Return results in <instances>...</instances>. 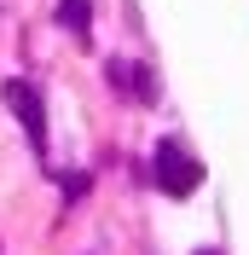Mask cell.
I'll use <instances>...</instances> for the list:
<instances>
[{
    "label": "cell",
    "mask_w": 249,
    "mask_h": 255,
    "mask_svg": "<svg viewBox=\"0 0 249 255\" xmlns=\"http://www.w3.org/2000/svg\"><path fill=\"white\" fill-rule=\"evenodd\" d=\"M151 180H156V191H168V197H191V191L203 186V162L191 157L180 139H156Z\"/></svg>",
    "instance_id": "1"
},
{
    "label": "cell",
    "mask_w": 249,
    "mask_h": 255,
    "mask_svg": "<svg viewBox=\"0 0 249 255\" xmlns=\"http://www.w3.org/2000/svg\"><path fill=\"white\" fill-rule=\"evenodd\" d=\"M6 105H12V116L23 122V133H29V151L41 162H47V105H41V87L35 81H6Z\"/></svg>",
    "instance_id": "2"
},
{
    "label": "cell",
    "mask_w": 249,
    "mask_h": 255,
    "mask_svg": "<svg viewBox=\"0 0 249 255\" xmlns=\"http://www.w3.org/2000/svg\"><path fill=\"white\" fill-rule=\"evenodd\" d=\"M105 76H110V87H116V93H133L139 105H156V76L145 70V64H133V58H110Z\"/></svg>",
    "instance_id": "3"
},
{
    "label": "cell",
    "mask_w": 249,
    "mask_h": 255,
    "mask_svg": "<svg viewBox=\"0 0 249 255\" xmlns=\"http://www.w3.org/2000/svg\"><path fill=\"white\" fill-rule=\"evenodd\" d=\"M58 23L76 29V35H87L93 29V0H58Z\"/></svg>",
    "instance_id": "4"
},
{
    "label": "cell",
    "mask_w": 249,
    "mask_h": 255,
    "mask_svg": "<svg viewBox=\"0 0 249 255\" xmlns=\"http://www.w3.org/2000/svg\"><path fill=\"white\" fill-rule=\"evenodd\" d=\"M87 186H93V174H64V197H70V203L87 197Z\"/></svg>",
    "instance_id": "5"
},
{
    "label": "cell",
    "mask_w": 249,
    "mask_h": 255,
    "mask_svg": "<svg viewBox=\"0 0 249 255\" xmlns=\"http://www.w3.org/2000/svg\"><path fill=\"white\" fill-rule=\"evenodd\" d=\"M197 255H215V250H197Z\"/></svg>",
    "instance_id": "6"
}]
</instances>
